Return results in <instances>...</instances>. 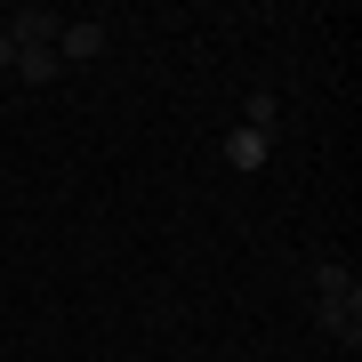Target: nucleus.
<instances>
[{
    "label": "nucleus",
    "instance_id": "2",
    "mask_svg": "<svg viewBox=\"0 0 362 362\" xmlns=\"http://www.w3.org/2000/svg\"><path fill=\"white\" fill-rule=\"evenodd\" d=\"M0 33H8L16 49H57V33H65V16H57V8H16V16H8Z\"/></svg>",
    "mask_w": 362,
    "mask_h": 362
},
{
    "label": "nucleus",
    "instance_id": "6",
    "mask_svg": "<svg viewBox=\"0 0 362 362\" xmlns=\"http://www.w3.org/2000/svg\"><path fill=\"white\" fill-rule=\"evenodd\" d=\"M16 73H25L33 89H49V81L65 73V65H57V49H16Z\"/></svg>",
    "mask_w": 362,
    "mask_h": 362
},
{
    "label": "nucleus",
    "instance_id": "8",
    "mask_svg": "<svg viewBox=\"0 0 362 362\" xmlns=\"http://www.w3.org/2000/svg\"><path fill=\"white\" fill-rule=\"evenodd\" d=\"M242 362H258V354H242Z\"/></svg>",
    "mask_w": 362,
    "mask_h": 362
},
{
    "label": "nucleus",
    "instance_id": "1",
    "mask_svg": "<svg viewBox=\"0 0 362 362\" xmlns=\"http://www.w3.org/2000/svg\"><path fill=\"white\" fill-rule=\"evenodd\" d=\"M314 330L338 346H362V274L354 266H314Z\"/></svg>",
    "mask_w": 362,
    "mask_h": 362
},
{
    "label": "nucleus",
    "instance_id": "7",
    "mask_svg": "<svg viewBox=\"0 0 362 362\" xmlns=\"http://www.w3.org/2000/svg\"><path fill=\"white\" fill-rule=\"evenodd\" d=\"M0 73H16V40L8 33H0Z\"/></svg>",
    "mask_w": 362,
    "mask_h": 362
},
{
    "label": "nucleus",
    "instance_id": "5",
    "mask_svg": "<svg viewBox=\"0 0 362 362\" xmlns=\"http://www.w3.org/2000/svg\"><path fill=\"white\" fill-rule=\"evenodd\" d=\"M242 129L274 137V129H282V97H274V89H250V97H242Z\"/></svg>",
    "mask_w": 362,
    "mask_h": 362
},
{
    "label": "nucleus",
    "instance_id": "3",
    "mask_svg": "<svg viewBox=\"0 0 362 362\" xmlns=\"http://www.w3.org/2000/svg\"><path fill=\"white\" fill-rule=\"evenodd\" d=\"M105 40H113V33H105L97 16H81V25L57 33V65H89V57H105Z\"/></svg>",
    "mask_w": 362,
    "mask_h": 362
},
{
    "label": "nucleus",
    "instance_id": "4",
    "mask_svg": "<svg viewBox=\"0 0 362 362\" xmlns=\"http://www.w3.org/2000/svg\"><path fill=\"white\" fill-rule=\"evenodd\" d=\"M218 153H226V169H242V177H250V169H266L274 137H258V129H226V145H218Z\"/></svg>",
    "mask_w": 362,
    "mask_h": 362
}]
</instances>
